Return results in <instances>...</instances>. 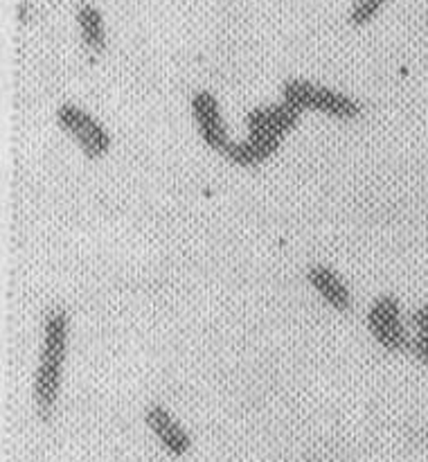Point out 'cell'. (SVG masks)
I'll return each instance as SVG.
<instances>
[{
  "label": "cell",
  "instance_id": "obj_1",
  "mask_svg": "<svg viewBox=\"0 0 428 462\" xmlns=\"http://www.w3.org/2000/svg\"><path fill=\"white\" fill-rule=\"evenodd\" d=\"M68 334H70V320H68L66 310L61 307L50 310L43 320V341H41V356L34 377V404L43 420L52 415L59 393H61Z\"/></svg>",
  "mask_w": 428,
  "mask_h": 462
},
{
  "label": "cell",
  "instance_id": "obj_2",
  "mask_svg": "<svg viewBox=\"0 0 428 462\" xmlns=\"http://www.w3.org/2000/svg\"><path fill=\"white\" fill-rule=\"evenodd\" d=\"M282 102L297 111H315L336 120H354L360 116V104L350 95L309 79H288L282 86Z\"/></svg>",
  "mask_w": 428,
  "mask_h": 462
},
{
  "label": "cell",
  "instance_id": "obj_3",
  "mask_svg": "<svg viewBox=\"0 0 428 462\" xmlns=\"http://www.w3.org/2000/svg\"><path fill=\"white\" fill-rule=\"evenodd\" d=\"M365 323H368L369 337L377 341L378 347H383L390 355H401V352L410 350V346H413V338L408 337V329L404 325L401 302L396 296H390V293L378 296L369 305Z\"/></svg>",
  "mask_w": 428,
  "mask_h": 462
},
{
  "label": "cell",
  "instance_id": "obj_4",
  "mask_svg": "<svg viewBox=\"0 0 428 462\" xmlns=\"http://www.w3.org/2000/svg\"><path fill=\"white\" fill-rule=\"evenodd\" d=\"M57 125L79 144L84 156L90 161H99L111 149V134L104 129L102 122L95 120L88 111L77 104H61L57 108Z\"/></svg>",
  "mask_w": 428,
  "mask_h": 462
},
{
  "label": "cell",
  "instance_id": "obj_5",
  "mask_svg": "<svg viewBox=\"0 0 428 462\" xmlns=\"http://www.w3.org/2000/svg\"><path fill=\"white\" fill-rule=\"evenodd\" d=\"M189 111H192V120L196 125V131L203 143H205V147L221 153L228 152V147L232 143H230L228 131H225L219 99L210 90H198L189 99Z\"/></svg>",
  "mask_w": 428,
  "mask_h": 462
},
{
  "label": "cell",
  "instance_id": "obj_6",
  "mask_svg": "<svg viewBox=\"0 0 428 462\" xmlns=\"http://www.w3.org/2000/svg\"><path fill=\"white\" fill-rule=\"evenodd\" d=\"M144 422H147L149 431L158 438L162 449L174 458H183L192 449V438L185 431L183 424L160 404H151L144 411Z\"/></svg>",
  "mask_w": 428,
  "mask_h": 462
},
{
  "label": "cell",
  "instance_id": "obj_7",
  "mask_svg": "<svg viewBox=\"0 0 428 462\" xmlns=\"http://www.w3.org/2000/svg\"><path fill=\"white\" fill-rule=\"evenodd\" d=\"M300 116L302 113L287 102L273 104V106H255L246 116L248 134H261L284 140L296 129Z\"/></svg>",
  "mask_w": 428,
  "mask_h": 462
},
{
  "label": "cell",
  "instance_id": "obj_8",
  "mask_svg": "<svg viewBox=\"0 0 428 462\" xmlns=\"http://www.w3.org/2000/svg\"><path fill=\"white\" fill-rule=\"evenodd\" d=\"M306 280L314 287V291L327 302L332 310L336 311H350L351 310V293L345 280L336 273L333 269L324 264H314L306 269Z\"/></svg>",
  "mask_w": 428,
  "mask_h": 462
},
{
  "label": "cell",
  "instance_id": "obj_9",
  "mask_svg": "<svg viewBox=\"0 0 428 462\" xmlns=\"http://www.w3.org/2000/svg\"><path fill=\"white\" fill-rule=\"evenodd\" d=\"M282 140L270 138V135L261 134H248V138L243 143H232L225 152L230 162L239 167H257L264 161H269L275 152L279 149Z\"/></svg>",
  "mask_w": 428,
  "mask_h": 462
},
{
  "label": "cell",
  "instance_id": "obj_10",
  "mask_svg": "<svg viewBox=\"0 0 428 462\" xmlns=\"http://www.w3.org/2000/svg\"><path fill=\"white\" fill-rule=\"evenodd\" d=\"M77 25H79L81 41L86 48L93 52H102L106 48V25H104V16L95 5H81L77 9Z\"/></svg>",
  "mask_w": 428,
  "mask_h": 462
},
{
  "label": "cell",
  "instance_id": "obj_11",
  "mask_svg": "<svg viewBox=\"0 0 428 462\" xmlns=\"http://www.w3.org/2000/svg\"><path fill=\"white\" fill-rule=\"evenodd\" d=\"M387 0H356L350 9V23L356 27H363L368 23H372L377 18V14L381 12V7Z\"/></svg>",
  "mask_w": 428,
  "mask_h": 462
},
{
  "label": "cell",
  "instance_id": "obj_12",
  "mask_svg": "<svg viewBox=\"0 0 428 462\" xmlns=\"http://www.w3.org/2000/svg\"><path fill=\"white\" fill-rule=\"evenodd\" d=\"M408 323L410 328L414 329V334H428V302L426 305H419L417 310L410 314Z\"/></svg>",
  "mask_w": 428,
  "mask_h": 462
},
{
  "label": "cell",
  "instance_id": "obj_13",
  "mask_svg": "<svg viewBox=\"0 0 428 462\" xmlns=\"http://www.w3.org/2000/svg\"><path fill=\"white\" fill-rule=\"evenodd\" d=\"M410 352H413V356L419 364L428 365V334H414Z\"/></svg>",
  "mask_w": 428,
  "mask_h": 462
}]
</instances>
